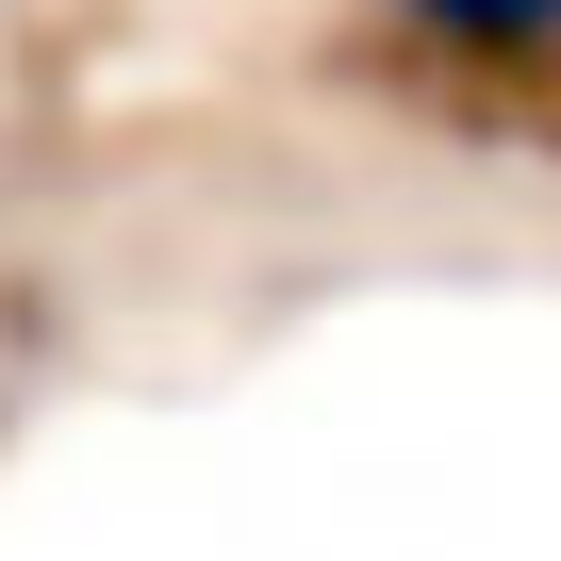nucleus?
<instances>
[{"label": "nucleus", "instance_id": "1", "mask_svg": "<svg viewBox=\"0 0 561 561\" xmlns=\"http://www.w3.org/2000/svg\"><path fill=\"white\" fill-rule=\"evenodd\" d=\"M413 34H446V50H545L561 34V0H397Z\"/></svg>", "mask_w": 561, "mask_h": 561}]
</instances>
